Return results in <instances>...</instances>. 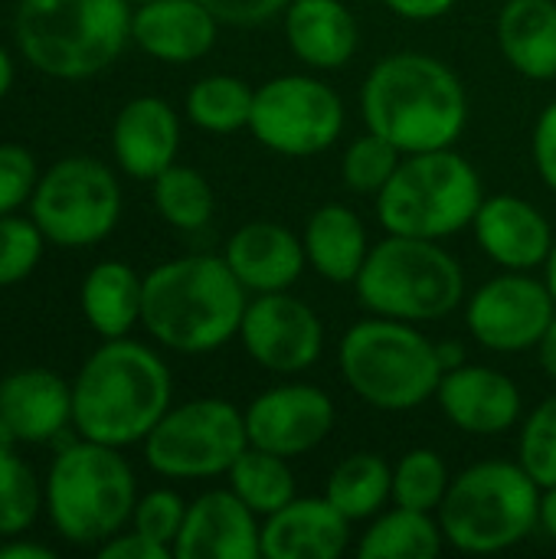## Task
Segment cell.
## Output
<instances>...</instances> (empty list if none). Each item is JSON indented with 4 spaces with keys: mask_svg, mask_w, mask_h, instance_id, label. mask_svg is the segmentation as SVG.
<instances>
[{
    "mask_svg": "<svg viewBox=\"0 0 556 559\" xmlns=\"http://www.w3.org/2000/svg\"><path fill=\"white\" fill-rule=\"evenodd\" d=\"M360 111L374 134L403 154L452 147L469 121V98L459 75L423 52L383 56L364 88Z\"/></svg>",
    "mask_w": 556,
    "mask_h": 559,
    "instance_id": "1",
    "label": "cell"
},
{
    "mask_svg": "<svg viewBox=\"0 0 556 559\" xmlns=\"http://www.w3.org/2000/svg\"><path fill=\"white\" fill-rule=\"evenodd\" d=\"M170 406L167 364L144 344L115 337L98 347L72 383V426L102 445H134Z\"/></svg>",
    "mask_w": 556,
    "mask_h": 559,
    "instance_id": "2",
    "label": "cell"
},
{
    "mask_svg": "<svg viewBox=\"0 0 556 559\" xmlns=\"http://www.w3.org/2000/svg\"><path fill=\"white\" fill-rule=\"evenodd\" d=\"M246 288L216 255H184L144 278L141 324L177 354H210L239 334Z\"/></svg>",
    "mask_w": 556,
    "mask_h": 559,
    "instance_id": "3",
    "label": "cell"
},
{
    "mask_svg": "<svg viewBox=\"0 0 556 559\" xmlns=\"http://www.w3.org/2000/svg\"><path fill=\"white\" fill-rule=\"evenodd\" d=\"M16 43L26 62L52 79H88L108 69L131 39L128 0H20Z\"/></svg>",
    "mask_w": 556,
    "mask_h": 559,
    "instance_id": "4",
    "label": "cell"
},
{
    "mask_svg": "<svg viewBox=\"0 0 556 559\" xmlns=\"http://www.w3.org/2000/svg\"><path fill=\"white\" fill-rule=\"evenodd\" d=\"M341 370L347 386L374 409L406 413L423 406L446 373L439 347L410 321L370 318L341 341Z\"/></svg>",
    "mask_w": 556,
    "mask_h": 559,
    "instance_id": "5",
    "label": "cell"
},
{
    "mask_svg": "<svg viewBox=\"0 0 556 559\" xmlns=\"http://www.w3.org/2000/svg\"><path fill=\"white\" fill-rule=\"evenodd\" d=\"M541 485L511 462H478L452 478L442 504V537L462 554H501L541 524Z\"/></svg>",
    "mask_w": 556,
    "mask_h": 559,
    "instance_id": "6",
    "label": "cell"
},
{
    "mask_svg": "<svg viewBox=\"0 0 556 559\" xmlns=\"http://www.w3.org/2000/svg\"><path fill=\"white\" fill-rule=\"evenodd\" d=\"M475 167L452 147L406 154L377 193V216L393 236L446 239L475 223L482 206Z\"/></svg>",
    "mask_w": 556,
    "mask_h": 559,
    "instance_id": "7",
    "label": "cell"
},
{
    "mask_svg": "<svg viewBox=\"0 0 556 559\" xmlns=\"http://www.w3.org/2000/svg\"><path fill=\"white\" fill-rule=\"evenodd\" d=\"M134 475L115 445L72 442L46 478V511L69 544H105L134 518Z\"/></svg>",
    "mask_w": 556,
    "mask_h": 559,
    "instance_id": "8",
    "label": "cell"
},
{
    "mask_svg": "<svg viewBox=\"0 0 556 559\" xmlns=\"http://www.w3.org/2000/svg\"><path fill=\"white\" fill-rule=\"evenodd\" d=\"M357 298L380 318L439 321L465 298L462 265L436 242L416 236H387L370 246V255L354 282Z\"/></svg>",
    "mask_w": 556,
    "mask_h": 559,
    "instance_id": "9",
    "label": "cell"
},
{
    "mask_svg": "<svg viewBox=\"0 0 556 559\" xmlns=\"http://www.w3.org/2000/svg\"><path fill=\"white\" fill-rule=\"evenodd\" d=\"M246 449V416L226 400H190L167 409L144 439L147 465L167 478L226 475Z\"/></svg>",
    "mask_w": 556,
    "mask_h": 559,
    "instance_id": "10",
    "label": "cell"
},
{
    "mask_svg": "<svg viewBox=\"0 0 556 559\" xmlns=\"http://www.w3.org/2000/svg\"><path fill=\"white\" fill-rule=\"evenodd\" d=\"M121 216L115 174L92 157L52 164L33 190V219L56 246L82 249L105 239Z\"/></svg>",
    "mask_w": 556,
    "mask_h": 559,
    "instance_id": "11",
    "label": "cell"
},
{
    "mask_svg": "<svg viewBox=\"0 0 556 559\" xmlns=\"http://www.w3.org/2000/svg\"><path fill=\"white\" fill-rule=\"evenodd\" d=\"M249 131L285 157H311L344 131V105L331 85L311 75H279L256 88Z\"/></svg>",
    "mask_w": 556,
    "mask_h": 559,
    "instance_id": "12",
    "label": "cell"
},
{
    "mask_svg": "<svg viewBox=\"0 0 556 559\" xmlns=\"http://www.w3.org/2000/svg\"><path fill=\"white\" fill-rule=\"evenodd\" d=\"M556 301L547 282L511 272L485 282L469 301V331L472 337L501 354H518L537 347L547 324L554 321Z\"/></svg>",
    "mask_w": 556,
    "mask_h": 559,
    "instance_id": "13",
    "label": "cell"
},
{
    "mask_svg": "<svg viewBox=\"0 0 556 559\" xmlns=\"http://www.w3.org/2000/svg\"><path fill=\"white\" fill-rule=\"evenodd\" d=\"M239 337L246 354L272 373L308 370L324 347L321 318L288 292H265L246 305Z\"/></svg>",
    "mask_w": 556,
    "mask_h": 559,
    "instance_id": "14",
    "label": "cell"
},
{
    "mask_svg": "<svg viewBox=\"0 0 556 559\" xmlns=\"http://www.w3.org/2000/svg\"><path fill=\"white\" fill-rule=\"evenodd\" d=\"M246 432L249 445L282 459H298L318 449L334 429V403L311 383L272 386L249 403Z\"/></svg>",
    "mask_w": 556,
    "mask_h": 559,
    "instance_id": "15",
    "label": "cell"
},
{
    "mask_svg": "<svg viewBox=\"0 0 556 559\" xmlns=\"http://www.w3.org/2000/svg\"><path fill=\"white\" fill-rule=\"evenodd\" d=\"M256 511L229 488L200 495L184 518L174 544L177 559H256L262 557V527Z\"/></svg>",
    "mask_w": 556,
    "mask_h": 559,
    "instance_id": "16",
    "label": "cell"
},
{
    "mask_svg": "<svg viewBox=\"0 0 556 559\" xmlns=\"http://www.w3.org/2000/svg\"><path fill=\"white\" fill-rule=\"evenodd\" d=\"M436 396L449 423L472 436H501L521 419V393L495 367L459 364L442 373Z\"/></svg>",
    "mask_w": 556,
    "mask_h": 559,
    "instance_id": "17",
    "label": "cell"
},
{
    "mask_svg": "<svg viewBox=\"0 0 556 559\" xmlns=\"http://www.w3.org/2000/svg\"><path fill=\"white\" fill-rule=\"evenodd\" d=\"M233 275L242 282L246 292L265 295V292H288L308 262L305 242L282 223L252 219L239 226L223 252Z\"/></svg>",
    "mask_w": 556,
    "mask_h": 559,
    "instance_id": "18",
    "label": "cell"
},
{
    "mask_svg": "<svg viewBox=\"0 0 556 559\" xmlns=\"http://www.w3.org/2000/svg\"><path fill=\"white\" fill-rule=\"evenodd\" d=\"M72 423V386L43 367L16 370L0 383V426L13 442H52Z\"/></svg>",
    "mask_w": 556,
    "mask_h": 559,
    "instance_id": "19",
    "label": "cell"
},
{
    "mask_svg": "<svg viewBox=\"0 0 556 559\" xmlns=\"http://www.w3.org/2000/svg\"><path fill=\"white\" fill-rule=\"evenodd\" d=\"M475 236L485 255L511 272H528L544 265L554 249V233L544 213L521 197H492L482 200L475 213Z\"/></svg>",
    "mask_w": 556,
    "mask_h": 559,
    "instance_id": "20",
    "label": "cell"
},
{
    "mask_svg": "<svg viewBox=\"0 0 556 559\" xmlns=\"http://www.w3.org/2000/svg\"><path fill=\"white\" fill-rule=\"evenodd\" d=\"M347 518L328 498H295L262 524V557L338 559L347 547Z\"/></svg>",
    "mask_w": 556,
    "mask_h": 559,
    "instance_id": "21",
    "label": "cell"
},
{
    "mask_svg": "<svg viewBox=\"0 0 556 559\" xmlns=\"http://www.w3.org/2000/svg\"><path fill=\"white\" fill-rule=\"evenodd\" d=\"M216 23L200 0H147L131 13V39L161 62H193L213 49Z\"/></svg>",
    "mask_w": 556,
    "mask_h": 559,
    "instance_id": "22",
    "label": "cell"
},
{
    "mask_svg": "<svg viewBox=\"0 0 556 559\" xmlns=\"http://www.w3.org/2000/svg\"><path fill=\"white\" fill-rule=\"evenodd\" d=\"M111 144L125 174L154 180L174 164L180 147V124L174 108L151 95L128 102L115 118Z\"/></svg>",
    "mask_w": 556,
    "mask_h": 559,
    "instance_id": "23",
    "label": "cell"
},
{
    "mask_svg": "<svg viewBox=\"0 0 556 559\" xmlns=\"http://www.w3.org/2000/svg\"><path fill=\"white\" fill-rule=\"evenodd\" d=\"M285 36L292 52L311 69H341L357 52V20L341 0H292Z\"/></svg>",
    "mask_w": 556,
    "mask_h": 559,
    "instance_id": "24",
    "label": "cell"
},
{
    "mask_svg": "<svg viewBox=\"0 0 556 559\" xmlns=\"http://www.w3.org/2000/svg\"><path fill=\"white\" fill-rule=\"evenodd\" d=\"M301 242L318 275H324L334 285H354L370 255V242L360 216L341 203H328L315 210Z\"/></svg>",
    "mask_w": 556,
    "mask_h": 559,
    "instance_id": "25",
    "label": "cell"
},
{
    "mask_svg": "<svg viewBox=\"0 0 556 559\" xmlns=\"http://www.w3.org/2000/svg\"><path fill=\"white\" fill-rule=\"evenodd\" d=\"M498 46L528 79L556 75V0H508L498 16Z\"/></svg>",
    "mask_w": 556,
    "mask_h": 559,
    "instance_id": "26",
    "label": "cell"
},
{
    "mask_svg": "<svg viewBox=\"0 0 556 559\" xmlns=\"http://www.w3.org/2000/svg\"><path fill=\"white\" fill-rule=\"evenodd\" d=\"M144 282L125 262H98L82 282V314L105 341L125 337L141 321Z\"/></svg>",
    "mask_w": 556,
    "mask_h": 559,
    "instance_id": "27",
    "label": "cell"
},
{
    "mask_svg": "<svg viewBox=\"0 0 556 559\" xmlns=\"http://www.w3.org/2000/svg\"><path fill=\"white\" fill-rule=\"evenodd\" d=\"M442 527L426 511L393 508L380 514L360 537V559H436L442 554Z\"/></svg>",
    "mask_w": 556,
    "mask_h": 559,
    "instance_id": "28",
    "label": "cell"
},
{
    "mask_svg": "<svg viewBox=\"0 0 556 559\" xmlns=\"http://www.w3.org/2000/svg\"><path fill=\"white\" fill-rule=\"evenodd\" d=\"M324 498L347 518V521H367L380 514L387 498H393V468L370 452L347 455L328 478Z\"/></svg>",
    "mask_w": 556,
    "mask_h": 559,
    "instance_id": "29",
    "label": "cell"
},
{
    "mask_svg": "<svg viewBox=\"0 0 556 559\" xmlns=\"http://www.w3.org/2000/svg\"><path fill=\"white\" fill-rule=\"evenodd\" d=\"M229 488L259 514L269 518L275 511H282L288 501H295V475L288 468V459L272 455L265 449L249 445L233 468L226 472Z\"/></svg>",
    "mask_w": 556,
    "mask_h": 559,
    "instance_id": "30",
    "label": "cell"
},
{
    "mask_svg": "<svg viewBox=\"0 0 556 559\" xmlns=\"http://www.w3.org/2000/svg\"><path fill=\"white\" fill-rule=\"evenodd\" d=\"M256 88L236 75H206L187 95V118L213 134H229L249 128Z\"/></svg>",
    "mask_w": 556,
    "mask_h": 559,
    "instance_id": "31",
    "label": "cell"
},
{
    "mask_svg": "<svg viewBox=\"0 0 556 559\" xmlns=\"http://www.w3.org/2000/svg\"><path fill=\"white\" fill-rule=\"evenodd\" d=\"M154 203L161 216L177 229H203L213 216V187L193 167L170 164L154 177Z\"/></svg>",
    "mask_w": 556,
    "mask_h": 559,
    "instance_id": "32",
    "label": "cell"
},
{
    "mask_svg": "<svg viewBox=\"0 0 556 559\" xmlns=\"http://www.w3.org/2000/svg\"><path fill=\"white\" fill-rule=\"evenodd\" d=\"M449 485H452L449 468L433 449L406 452L400 459V465L393 468V501L400 508L433 514V511H439Z\"/></svg>",
    "mask_w": 556,
    "mask_h": 559,
    "instance_id": "33",
    "label": "cell"
},
{
    "mask_svg": "<svg viewBox=\"0 0 556 559\" xmlns=\"http://www.w3.org/2000/svg\"><path fill=\"white\" fill-rule=\"evenodd\" d=\"M43 504V491L29 465L13 455V445H0V537L23 534Z\"/></svg>",
    "mask_w": 556,
    "mask_h": 559,
    "instance_id": "34",
    "label": "cell"
},
{
    "mask_svg": "<svg viewBox=\"0 0 556 559\" xmlns=\"http://www.w3.org/2000/svg\"><path fill=\"white\" fill-rule=\"evenodd\" d=\"M400 160H403V151H397L387 138H380V134L370 131V134L357 138L347 147L341 174H344V183L351 190L374 193L377 197L390 183V177H393V170H397Z\"/></svg>",
    "mask_w": 556,
    "mask_h": 559,
    "instance_id": "35",
    "label": "cell"
},
{
    "mask_svg": "<svg viewBox=\"0 0 556 559\" xmlns=\"http://www.w3.org/2000/svg\"><path fill=\"white\" fill-rule=\"evenodd\" d=\"M521 468L541 485H556V396L544 400L521 429Z\"/></svg>",
    "mask_w": 556,
    "mask_h": 559,
    "instance_id": "36",
    "label": "cell"
},
{
    "mask_svg": "<svg viewBox=\"0 0 556 559\" xmlns=\"http://www.w3.org/2000/svg\"><path fill=\"white\" fill-rule=\"evenodd\" d=\"M43 229L36 219L0 216V288L23 282L43 255Z\"/></svg>",
    "mask_w": 556,
    "mask_h": 559,
    "instance_id": "37",
    "label": "cell"
},
{
    "mask_svg": "<svg viewBox=\"0 0 556 559\" xmlns=\"http://www.w3.org/2000/svg\"><path fill=\"white\" fill-rule=\"evenodd\" d=\"M184 518H187V504L174 491H151L147 498H141L134 504V531H141L144 537H151L170 550L180 537Z\"/></svg>",
    "mask_w": 556,
    "mask_h": 559,
    "instance_id": "38",
    "label": "cell"
},
{
    "mask_svg": "<svg viewBox=\"0 0 556 559\" xmlns=\"http://www.w3.org/2000/svg\"><path fill=\"white\" fill-rule=\"evenodd\" d=\"M36 190V160L16 144H0V216L13 213Z\"/></svg>",
    "mask_w": 556,
    "mask_h": 559,
    "instance_id": "39",
    "label": "cell"
},
{
    "mask_svg": "<svg viewBox=\"0 0 556 559\" xmlns=\"http://www.w3.org/2000/svg\"><path fill=\"white\" fill-rule=\"evenodd\" d=\"M220 23L229 26H256L288 10L292 0H200Z\"/></svg>",
    "mask_w": 556,
    "mask_h": 559,
    "instance_id": "40",
    "label": "cell"
},
{
    "mask_svg": "<svg viewBox=\"0 0 556 559\" xmlns=\"http://www.w3.org/2000/svg\"><path fill=\"white\" fill-rule=\"evenodd\" d=\"M98 557L102 559H170L174 550L144 537L141 531H131V534H115L108 537L102 547H98Z\"/></svg>",
    "mask_w": 556,
    "mask_h": 559,
    "instance_id": "41",
    "label": "cell"
},
{
    "mask_svg": "<svg viewBox=\"0 0 556 559\" xmlns=\"http://www.w3.org/2000/svg\"><path fill=\"white\" fill-rule=\"evenodd\" d=\"M534 164L544 177V183L556 190V102L544 108L534 128Z\"/></svg>",
    "mask_w": 556,
    "mask_h": 559,
    "instance_id": "42",
    "label": "cell"
},
{
    "mask_svg": "<svg viewBox=\"0 0 556 559\" xmlns=\"http://www.w3.org/2000/svg\"><path fill=\"white\" fill-rule=\"evenodd\" d=\"M397 16H403V20H439V16H446L452 7H456V0H383Z\"/></svg>",
    "mask_w": 556,
    "mask_h": 559,
    "instance_id": "43",
    "label": "cell"
},
{
    "mask_svg": "<svg viewBox=\"0 0 556 559\" xmlns=\"http://www.w3.org/2000/svg\"><path fill=\"white\" fill-rule=\"evenodd\" d=\"M537 354H541V367L547 370V377L556 380V314L554 321L547 324L544 337L537 341Z\"/></svg>",
    "mask_w": 556,
    "mask_h": 559,
    "instance_id": "44",
    "label": "cell"
},
{
    "mask_svg": "<svg viewBox=\"0 0 556 559\" xmlns=\"http://www.w3.org/2000/svg\"><path fill=\"white\" fill-rule=\"evenodd\" d=\"M56 554L43 544H3L0 547V559H52Z\"/></svg>",
    "mask_w": 556,
    "mask_h": 559,
    "instance_id": "45",
    "label": "cell"
},
{
    "mask_svg": "<svg viewBox=\"0 0 556 559\" xmlns=\"http://www.w3.org/2000/svg\"><path fill=\"white\" fill-rule=\"evenodd\" d=\"M541 527L556 540V485L541 498Z\"/></svg>",
    "mask_w": 556,
    "mask_h": 559,
    "instance_id": "46",
    "label": "cell"
},
{
    "mask_svg": "<svg viewBox=\"0 0 556 559\" xmlns=\"http://www.w3.org/2000/svg\"><path fill=\"white\" fill-rule=\"evenodd\" d=\"M10 85H13V62H10V56L3 52V46H0V98L10 92Z\"/></svg>",
    "mask_w": 556,
    "mask_h": 559,
    "instance_id": "47",
    "label": "cell"
},
{
    "mask_svg": "<svg viewBox=\"0 0 556 559\" xmlns=\"http://www.w3.org/2000/svg\"><path fill=\"white\" fill-rule=\"evenodd\" d=\"M544 265H547V278H544V282H547V288H551V295H554V301H556V242Z\"/></svg>",
    "mask_w": 556,
    "mask_h": 559,
    "instance_id": "48",
    "label": "cell"
},
{
    "mask_svg": "<svg viewBox=\"0 0 556 559\" xmlns=\"http://www.w3.org/2000/svg\"><path fill=\"white\" fill-rule=\"evenodd\" d=\"M128 3H147V0H128Z\"/></svg>",
    "mask_w": 556,
    "mask_h": 559,
    "instance_id": "49",
    "label": "cell"
},
{
    "mask_svg": "<svg viewBox=\"0 0 556 559\" xmlns=\"http://www.w3.org/2000/svg\"><path fill=\"white\" fill-rule=\"evenodd\" d=\"M0 547H3V544H0Z\"/></svg>",
    "mask_w": 556,
    "mask_h": 559,
    "instance_id": "50",
    "label": "cell"
}]
</instances>
